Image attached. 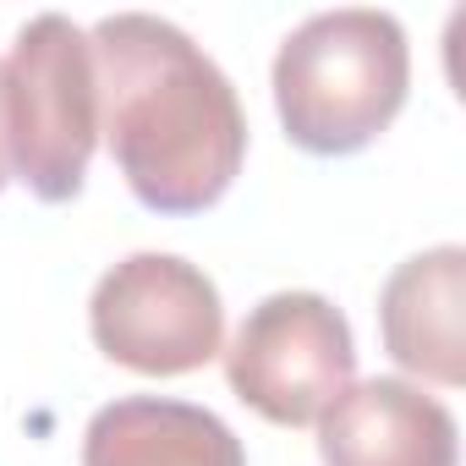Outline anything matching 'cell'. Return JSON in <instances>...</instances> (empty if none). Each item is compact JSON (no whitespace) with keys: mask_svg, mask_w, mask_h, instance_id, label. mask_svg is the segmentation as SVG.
I'll list each match as a JSON object with an SVG mask.
<instances>
[{"mask_svg":"<svg viewBox=\"0 0 466 466\" xmlns=\"http://www.w3.org/2000/svg\"><path fill=\"white\" fill-rule=\"evenodd\" d=\"M99 132L154 214L214 208L248 159V116L230 77L165 17L116 12L94 34Z\"/></svg>","mask_w":466,"mask_h":466,"instance_id":"cell-1","label":"cell"},{"mask_svg":"<svg viewBox=\"0 0 466 466\" xmlns=\"http://www.w3.org/2000/svg\"><path fill=\"white\" fill-rule=\"evenodd\" d=\"M411 50L390 12L340 6L308 17L275 56V110L302 154H362L406 105Z\"/></svg>","mask_w":466,"mask_h":466,"instance_id":"cell-2","label":"cell"},{"mask_svg":"<svg viewBox=\"0 0 466 466\" xmlns=\"http://www.w3.org/2000/svg\"><path fill=\"white\" fill-rule=\"evenodd\" d=\"M0 110H6V165L39 203H72L88 181L99 143V72L88 34L45 12L34 17L6 66H0Z\"/></svg>","mask_w":466,"mask_h":466,"instance_id":"cell-3","label":"cell"},{"mask_svg":"<svg viewBox=\"0 0 466 466\" xmlns=\"http://www.w3.org/2000/svg\"><path fill=\"white\" fill-rule=\"evenodd\" d=\"M357 346L351 324L319 291H275L264 297L237 340L225 346V379L242 406H253L275 428L319 422L351 384Z\"/></svg>","mask_w":466,"mask_h":466,"instance_id":"cell-4","label":"cell"},{"mask_svg":"<svg viewBox=\"0 0 466 466\" xmlns=\"http://www.w3.org/2000/svg\"><path fill=\"white\" fill-rule=\"evenodd\" d=\"M94 346L148 379L198 373L225 351V308L214 280L176 253H132L99 275L88 302Z\"/></svg>","mask_w":466,"mask_h":466,"instance_id":"cell-5","label":"cell"},{"mask_svg":"<svg viewBox=\"0 0 466 466\" xmlns=\"http://www.w3.org/2000/svg\"><path fill=\"white\" fill-rule=\"evenodd\" d=\"M324 466H455L461 433L444 400L406 379H362L319 417Z\"/></svg>","mask_w":466,"mask_h":466,"instance_id":"cell-6","label":"cell"},{"mask_svg":"<svg viewBox=\"0 0 466 466\" xmlns=\"http://www.w3.org/2000/svg\"><path fill=\"white\" fill-rule=\"evenodd\" d=\"M461 302H466V253L455 242L406 258L379 291L384 351L428 384H444V390L466 384Z\"/></svg>","mask_w":466,"mask_h":466,"instance_id":"cell-7","label":"cell"},{"mask_svg":"<svg viewBox=\"0 0 466 466\" xmlns=\"http://www.w3.org/2000/svg\"><path fill=\"white\" fill-rule=\"evenodd\" d=\"M83 466H248V450L192 400L127 395L88 417Z\"/></svg>","mask_w":466,"mask_h":466,"instance_id":"cell-8","label":"cell"},{"mask_svg":"<svg viewBox=\"0 0 466 466\" xmlns=\"http://www.w3.org/2000/svg\"><path fill=\"white\" fill-rule=\"evenodd\" d=\"M12 181V165H6V110H0V187Z\"/></svg>","mask_w":466,"mask_h":466,"instance_id":"cell-9","label":"cell"}]
</instances>
